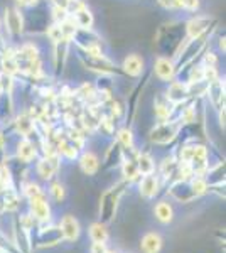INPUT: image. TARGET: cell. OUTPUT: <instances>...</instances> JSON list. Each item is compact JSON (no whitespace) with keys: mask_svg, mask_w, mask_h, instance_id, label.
Instances as JSON below:
<instances>
[{"mask_svg":"<svg viewBox=\"0 0 226 253\" xmlns=\"http://www.w3.org/2000/svg\"><path fill=\"white\" fill-rule=\"evenodd\" d=\"M135 162H137L138 172L140 175H147V174H154L157 170V162H155L154 156L149 152V150H137V156H135Z\"/></svg>","mask_w":226,"mask_h":253,"instance_id":"30","label":"cell"},{"mask_svg":"<svg viewBox=\"0 0 226 253\" xmlns=\"http://www.w3.org/2000/svg\"><path fill=\"white\" fill-rule=\"evenodd\" d=\"M108 250V243H91L90 245V253H105Z\"/></svg>","mask_w":226,"mask_h":253,"instance_id":"38","label":"cell"},{"mask_svg":"<svg viewBox=\"0 0 226 253\" xmlns=\"http://www.w3.org/2000/svg\"><path fill=\"white\" fill-rule=\"evenodd\" d=\"M71 46L90 56H108L105 52V42L94 29H76L71 39Z\"/></svg>","mask_w":226,"mask_h":253,"instance_id":"6","label":"cell"},{"mask_svg":"<svg viewBox=\"0 0 226 253\" xmlns=\"http://www.w3.org/2000/svg\"><path fill=\"white\" fill-rule=\"evenodd\" d=\"M218 20L213 17V15H192L191 19H187L184 22V34H186V39H198L201 36L209 34L216 29Z\"/></svg>","mask_w":226,"mask_h":253,"instance_id":"9","label":"cell"},{"mask_svg":"<svg viewBox=\"0 0 226 253\" xmlns=\"http://www.w3.org/2000/svg\"><path fill=\"white\" fill-rule=\"evenodd\" d=\"M152 214H154L155 221H159L160 224H171L176 216L174 206L167 199H159L154 205V208H152Z\"/></svg>","mask_w":226,"mask_h":253,"instance_id":"27","label":"cell"},{"mask_svg":"<svg viewBox=\"0 0 226 253\" xmlns=\"http://www.w3.org/2000/svg\"><path fill=\"white\" fill-rule=\"evenodd\" d=\"M113 138L123 147V150L132 149V147H135V135H134V130H132V126H129V125L118 126V128L115 130Z\"/></svg>","mask_w":226,"mask_h":253,"instance_id":"33","label":"cell"},{"mask_svg":"<svg viewBox=\"0 0 226 253\" xmlns=\"http://www.w3.org/2000/svg\"><path fill=\"white\" fill-rule=\"evenodd\" d=\"M189 184H191L192 193L196 194L198 199L208 194V184H206V181H204L203 175H194L192 179H189Z\"/></svg>","mask_w":226,"mask_h":253,"instance_id":"34","label":"cell"},{"mask_svg":"<svg viewBox=\"0 0 226 253\" xmlns=\"http://www.w3.org/2000/svg\"><path fill=\"white\" fill-rule=\"evenodd\" d=\"M179 130L181 124L176 118H171V120L166 122H155L149 130V142L152 145L159 147L172 145L179 138Z\"/></svg>","mask_w":226,"mask_h":253,"instance_id":"7","label":"cell"},{"mask_svg":"<svg viewBox=\"0 0 226 253\" xmlns=\"http://www.w3.org/2000/svg\"><path fill=\"white\" fill-rule=\"evenodd\" d=\"M7 47H9V42H7V38H5V34H3L2 17H0V54H2Z\"/></svg>","mask_w":226,"mask_h":253,"instance_id":"39","label":"cell"},{"mask_svg":"<svg viewBox=\"0 0 226 253\" xmlns=\"http://www.w3.org/2000/svg\"><path fill=\"white\" fill-rule=\"evenodd\" d=\"M142 253H160L164 248V238L159 231H147L142 235L140 243H138Z\"/></svg>","mask_w":226,"mask_h":253,"instance_id":"26","label":"cell"},{"mask_svg":"<svg viewBox=\"0 0 226 253\" xmlns=\"http://www.w3.org/2000/svg\"><path fill=\"white\" fill-rule=\"evenodd\" d=\"M157 3L166 10H182V0H157Z\"/></svg>","mask_w":226,"mask_h":253,"instance_id":"35","label":"cell"},{"mask_svg":"<svg viewBox=\"0 0 226 253\" xmlns=\"http://www.w3.org/2000/svg\"><path fill=\"white\" fill-rule=\"evenodd\" d=\"M120 69L123 76H127V78L138 80L145 73V59L140 54H137V52H130V54H127L123 58Z\"/></svg>","mask_w":226,"mask_h":253,"instance_id":"22","label":"cell"},{"mask_svg":"<svg viewBox=\"0 0 226 253\" xmlns=\"http://www.w3.org/2000/svg\"><path fill=\"white\" fill-rule=\"evenodd\" d=\"M208 187L213 186H225V159H220L216 164H211L206 174L203 175Z\"/></svg>","mask_w":226,"mask_h":253,"instance_id":"29","label":"cell"},{"mask_svg":"<svg viewBox=\"0 0 226 253\" xmlns=\"http://www.w3.org/2000/svg\"><path fill=\"white\" fill-rule=\"evenodd\" d=\"M225 113H226L225 108L218 110V125H220V130H223V132H225Z\"/></svg>","mask_w":226,"mask_h":253,"instance_id":"41","label":"cell"},{"mask_svg":"<svg viewBox=\"0 0 226 253\" xmlns=\"http://www.w3.org/2000/svg\"><path fill=\"white\" fill-rule=\"evenodd\" d=\"M27 201V213L36 219L38 224H44L52 221V205L47 199L46 191L39 196H34Z\"/></svg>","mask_w":226,"mask_h":253,"instance_id":"10","label":"cell"},{"mask_svg":"<svg viewBox=\"0 0 226 253\" xmlns=\"http://www.w3.org/2000/svg\"><path fill=\"white\" fill-rule=\"evenodd\" d=\"M0 253H5V252H2V250H0Z\"/></svg>","mask_w":226,"mask_h":253,"instance_id":"44","label":"cell"},{"mask_svg":"<svg viewBox=\"0 0 226 253\" xmlns=\"http://www.w3.org/2000/svg\"><path fill=\"white\" fill-rule=\"evenodd\" d=\"M132 184L125 182L120 179L118 182H115L113 186H110L108 189H105L100 196V205H98V221L105 224H112L117 218L118 208H120L122 198L129 193V187Z\"/></svg>","mask_w":226,"mask_h":253,"instance_id":"2","label":"cell"},{"mask_svg":"<svg viewBox=\"0 0 226 253\" xmlns=\"http://www.w3.org/2000/svg\"><path fill=\"white\" fill-rule=\"evenodd\" d=\"M218 47H220V52H223V54H225V51H226V47H225V34L218 38Z\"/></svg>","mask_w":226,"mask_h":253,"instance_id":"42","label":"cell"},{"mask_svg":"<svg viewBox=\"0 0 226 253\" xmlns=\"http://www.w3.org/2000/svg\"><path fill=\"white\" fill-rule=\"evenodd\" d=\"M199 5H201V0H182V10L184 12H194L199 10Z\"/></svg>","mask_w":226,"mask_h":253,"instance_id":"36","label":"cell"},{"mask_svg":"<svg viewBox=\"0 0 226 253\" xmlns=\"http://www.w3.org/2000/svg\"><path fill=\"white\" fill-rule=\"evenodd\" d=\"M204 100H208V103L211 105V108H215L216 112L221 108H225V78L220 76L218 80L208 83Z\"/></svg>","mask_w":226,"mask_h":253,"instance_id":"24","label":"cell"},{"mask_svg":"<svg viewBox=\"0 0 226 253\" xmlns=\"http://www.w3.org/2000/svg\"><path fill=\"white\" fill-rule=\"evenodd\" d=\"M154 115L157 122L171 120V118H174L176 115V107L167 101L164 91H159L154 98Z\"/></svg>","mask_w":226,"mask_h":253,"instance_id":"25","label":"cell"},{"mask_svg":"<svg viewBox=\"0 0 226 253\" xmlns=\"http://www.w3.org/2000/svg\"><path fill=\"white\" fill-rule=\"evenodd\" d=\"M186 41L182 20H172V22L164 24L159 27L157 36H155V46L160 52L159 56H167L174 61Z\"/></svg>","mask_w":226,"mask_h":253,"instance_id":"1","label":"cell"},{"mask_svg":"<svg viewBox=\"0 0 226 253\" xmlns=\"http://www.w3.org/2000/svg\"><path fill=\"white\" fill-rule=\"evenodd\" d=\"M123 147L118 144L115 138H112V142L108 144V147L105 149V156L100 161V169L106 170V172H112V170H117L120 167L122 161H123Z\"/></svg>","mask_w":226,"mask_h":253,"instance_id":"19","label":"cell"},{"mask_svg":"<svg viewBox=\"0 0 226 253\" xmlns=\"http://www.w3.org/2000/svg\"><path fill=\"white\" fill-rule=\"evenodd\" d=\"M164 95H166L167 101H169L171 105H174L176 108L182 107L184 103L191 101V98H189V93H187L186 81H182V80H179V78H176V80H172L171 83H167V88L164 89Z\"/></svg>","mask_w":226,"mask_h":253,"instance_id":"18","label":"cell"},{"mask_svg":"<svg viewBox=\"0 0 226 253\" xmlns=\"http://www.w3.org/2000/svg\"><path fill=\"white\" fill-rule=\"evenodd\" d=\"M31 242L32 248L36 250H51L64 243L63 235L59 231V226L54 221H49L44 224H38L31 231Z\"/></svg>","mask_w":226,"mask_h":253,"instance_id":"4","label":"cell"},{"mask_svg":"<svg viewBox=\"0 0 226 253\" xmlns=\"http://www.w3.org/2000/svg\"><path fill=\"white\" fill-rule=\"evenodd\" d=\"M152 75L157 78L160 83H171L172 80H176V64L172 58L167 56H157L152 66Z\"/></svg>","mask_w":226,"mask_h":253,"instance_id":"21","label":"cell"},{"mask_svg":"<svg viewBox=\"0 0 226 253\" xmlns=\"http://www.w3.org/2000/svg\"><path fill=\"white\" fill-rule=\"evenodd\" d=\"M57 226H59V231H61V235H63L64 243H76L78 240L81 238V233H83L80 219L71 213L61 216L59 221H57Z\"/></svg>","mask_w":226,"mask_h":253,"instance_id":"14","label":"cell"},{"mask_svg":"<svg viewBox=\"0 0 226 253\" xmlns=\"http://www.w3.org/2000/svg\"><path fill=\"white\" fill-rule=\"evenodd\" d=\"M14 157L26 166H32L39 157V147L34 138H20L17 137L14 144Z\"/></svg>","mask_w":226,"mask_h":253,"instance_id":"13","label":"cell"},{"mask_svg":"<svg viewBox=\"0 0 226 253\" xmlns=\"http://www.w3.org/2000/svg\"><path fill=\"white\" fill-rule=\"evenodd\" d=\"M88 238L91 243H108L110 242L108 224L101 221H93L88 226Z\"/></svg>","mask_w":226,"mask_h":253,"instance_id":"31","label":"cell"},{"mask_svg":"<svg viewBox=\"0 0 226 253\" xmlns=\"http://www.w3.org/2000/svg\"><path fill=\"white\" fill-rule=\"evenodd\" d=\"M10 238L17 253H34V248H32V242H31V233L24 226H20L15 214L12 216Z\"/></svg>","mask_w":226,"mask_h":253,"instance_id":"15","label":"cell"},{"mask_svg":"<svg viewBox=\"0 0 226 253\" xmlns=\"http://www.w3.org/2000/svg\"><path fill=\"white\" fill-rule=\"evenodd\" d=\"M105 253H122V252H118V250H113V248H108Z\"/></svg>","mask_w":226,"mask_h":253,"instance_id":"43","label":"cell"},{"mask_svg":"<svg viewBox=\"0 0 226 253\" xmlns=\"http://www.w3.org/2000/svg\"><path fill=\"white\" fill-rule=\"evenodd\" d=\"M189 167H191L192 174L194 175H204L206 170L211 166V161H209V149L206 144L203 142H196L194 144V152H192L191 161L187 162Z\"/></svg>","mask_w":226,"mask_h":253,"instance_id":"17","label":"cell"},{"mask_svg":"<svg viewBox=\"0 0 226 253\" xmlns=\"http://www.w3.org/2000/svg\"><path fill=\"white\" fill-rule=\"evenodd\" d=\"M166 194L169 196L172 201L179 203V205H189V203L196 201V194L192 193V187L189 184V181H174L166 187Z\"/></svg>","mask_w":226,"mask_h":253,"instance_id":"16","label":"cell"},{"mask_svg":"<svg viewBox=\"0 0 226 253\" xmlns=\"http://www.w3.org/2000/svg\"><path fill=\"white\" fill-rule=\"evenodd\" d=\"M76 162L81 172L85 175H88V177H93V175H96L100 172V157H98V154L93 152V150L83 149L80 152V156H78Z\"/></svg>","mask_w":226,"mask_h":253,"instance_id":"23","label":"cell"},{"mask_svg":"<svg viewBox=\"0 0 226 253\" xmlns=\"http://www.w3.org/2000/svg\"><path fill=\"white\" fill-rule=\"evenodd\" d=\"M69 17L73 19V22L76 24L78 29H93V26H94V15H93V12L90 10L88 5L73 12V14H69Z\"/></svg>","mask_w":226,"mask_h":253,"instance_id":"32","label":"cell"},{"mask_svg":"<svg viewBox=\"0 0 226 253\" xmlns=\"http://www.w3.org/2000/svg\"><path fill=\"white\" fill-rule=\"evenodd\" d=\"M75 52H76V59L80 61V64L86 71L94 73L96 76L105 75V76H113V78H123L120 66L113 59H110L108 56H90L78 51V49H75Z\"/></svg>","mask_w":226,"mask_h":253,"instance_id":"3","label":"cell"},{"mask_svg":"<svg viewBox=\"0 0 226 253\" xmlns=\"http://www.w3.org/2000/svg\"><path fill=\"white\" fill-rule=\"evenodd\" d=\"M2 26H3V34H5L9 46L14 47L22 42V38H24L22 10H19L15 5L5 7V9H3V15H2Z\"/></svg>","mask_w":226,"mask_h":253,"instance_id":"5","label":"cell"},{"mask_svg":"<svg viewBox=\"0 0 226 253\" xmlns=\"http://www.w3.org/2000/svg\"><path fill=\"white\" fill-rule=\"evenodd\" d=\"M47 2H49V5H51V7H57V9L68 10V5H69V2H71V0H47Z\"/></svg>","mask_w":226,"mask_h":253,"instance_id":"40","label":"cell"},{"mask_svg":"<svg viewBox=\"0 0 226 253\" xmlns=\"http://www.w3.org/2000/svg\"><path fill=\"white\" fill-rule=\"evenodd\" d=\"M10 126L14 133L20 138H31L36 133V120L24 110L20 113H15L10 122Z\"/></svg>","mask_w":226,"mask_h":253,"instance_id":"20","label":"cell"},{"mask_svg":"<svg viewBox=\"0 0 226 253\" xmlns=\"http://www.w3.org/2000/svg\"><path fill=\"white\" fill-rule=\"evenodd\" d=\"M137 189H138V196L145 201H154L155 198H159L160 193L164 189L162 181L159 179L157 172L154 174H147V175H140V179L137 181Z\"/></svg>","mask_w":226,"mask_h":253,"instance_id":"12","label":"cell"},{"mask_svg":"<svg viewBox=\"0 0 226 253\" xmlns=\"http://www.w3.org/2000/svg\"><path fill=\"white\" fill-rule=\"evenodd\" d=\"M46 191V196L47 199L51 201V205H63L68 198V189L64 186V182H61L59 179H52L51 182H47V189Z\"/></svg>","mask_w":226,"mask_h":253,"instance_id":"28","label":"cell"},{"mask_svg":"<svg viewBox=\"0 0 226 253\" xmlns=\"http://www.w3.org/2000/svg\"><path fill=\"white\" fill-rule=\"evenodd\" d=\"M14 2L19 10H27V9H31V7L38 5L41 0H14Z\"/></svg>","mask_w":226,"mask_h":253,"instance_id":"37","label":"cell"},{"mask_svg":"<svg viewBox=\"0 0 226 253\" xmlns=\"http://www.w3.org/2000/svg\"><path fill=\"white\" fill-rule=\"evenodd\" d=\"M61 166H63V159L59 157V154H51V156H39L34 162V170L36 177L39 182H51L52 179L57 177V174L61 172Z\"/></svg>","mask_w":226,"mask_h":253,"instance_id":"8","label":"cell"},{"mask_svg":"<svg viewBox=\"0 0 226 253\" xmlns=\"http://www.w3.org/2000/svg\"><path fill=\"white\" fill-rule=\"evenodd\" d=\"M51 46H52V54H51L52 76H54V80H57L64 73V69H66L69 52H71L73 46H71V41H68V39H61V41H57V42L51 44Z\"/></svg>","mask_w":226,"mask_h":253,"instance_id":"11","label":"cell"}]
</instances>
